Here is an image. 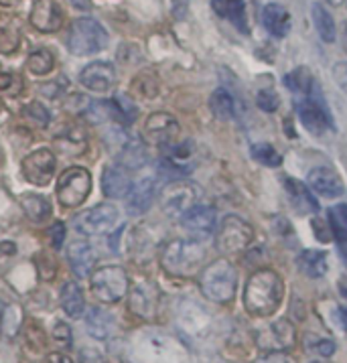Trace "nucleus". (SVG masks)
<instances>
[{"mask_svg":"<svg viewBox=\"0 0 347 363\" xmlns=\"http://www.w3.org/2000/svg\"><path fill=\"white\" fill-rule=\"evenodd\" d=\"M311 16H313V25L317 29L321 41L325 43H333L337 39V29H335V21H333L331 13L321 4V2H313L311 6Z\"/></svg>","mask_w":347,"mask_h":363,"instance_id":"27","label":"nucleus"},{"mask_svg":"<svg viewBox=\"0 0 347 363\" xmlns=\"http://www.w3.org/2000/svg\"><path fill=\"white\" fill-rule=\"evenodd\" d=\"M341 41H343V49H346L347 53V21L343 23V33H341Z\"/></svg>","mask_w":347,"mask_h":363,"instance_id":"52","label":"nucleus"},{"mask_svg":"<svg viewBox=\"0 0 347 363\" xmlns=\"http://www.w3.org/2000/svg\"><path fill=\"white\" fill-rule=\"evenodd\" d=\"M92 291L101 303H118L128 292V274L120 266H101L92 274Z\"/></svg>","mask_w":347,"mask_h":363,"instance_id":"6","label":"nucleus"},{"mask_svg":"<svg viewBox=\"0 0 347 363\" xmlns=\"http://www.w3.org/2000/svg\"><path fill=\"white\" fill-rule=\"evenodd\" d=\"M49 240L55 250H61L63 246V240H65V223L63 221H55L49 230Z\"/></svg>","mask_w":347,"mask_h":363,"instance_id":"42","label":"nucleus"},{"mask_svg":"<svg viewBox=\"0 0 347 363\" xmlns=\"http://www.w3.org/2000/svg\"><path fill=\"white\" fill-rule=\"evenodd\" d=\"M197 189L187 181H173L160 193V207L167 216H183L189 207L195 205Z\"/></svg>","mask_w":347,"mask_h":363,"instance_id":"10","label":"nucleus"},{"mask_svg":"<svg viewBox=\"0 0 347 363\" xmlns=\"http://www.w3.org/2000/svg\"><path fill=\"white\" fill-rule=\"evenodd\" d=\"M333 77H335V84L341 87L343 91L347 94V63L346 61H339L335 63L333 67Z\"/></svg>","mask_w":347,"mask_h":363,"instance_id":"43","label":"nucleus"},{"mask_svg":"<svg viewBox=\"0 0 347 363\" xmlns=\"http://www.w3.org/2000/svg\"><path fill=\"white\" fill-rule=\"evenodd\" d=\"M211 6H214L217 16L236 23L240 29H246L244 27V2L242 0H211Z\"/></svg>","mask_w":347,"mask_h":363,"instance_id":"30","label":"nucleus"},{"mask_svg":"<svg viewBox=\"0 0 347 363\" xmlns=\"http://www.w3.org/2000/svg\"><path fill=\"white\" fill-rule=\"evenodd\" d=\"M67 260H70L73 274L82 280V278H87L92 274L96 254H94L92 246L86 244V242H73L72 246L67 247Z\"/></svg>","mask_w":347,"mask_h":363,"instance_id":"22","label":"nucleus"},{"mask_svg":"<svg viewBox=\"0 0 347 363\" xmlns=\"http://www.w3.org/2000/svg\"><path fill=\"white\" fill-rule=\"evenodd\" d=\"M53 67H55V59L47 49H39L31 53V57L27 59V69L35 75H47Z\"/></svg>","mask_w":347,"mask_h":363,"instance_id":"37","label":"nucleus"},{"mask_svg":"<svg viewBox=\"0 0 347 363\" xmlns=\"http://www.w3.org/2000/svg\"><path fill=\"white\" fill-rule=\"evenodd\" d=\"M55 339H57L61 345H65V347H72V329H70V325H65V323H57V327H55Z\"/></svg>","mask_w":347,"mask_h":363,"instance_id":"44","label":"nucleus"},{"mask_svg":"<svg viewBox=\"0 0 347 363\" xmlns=\"http://www.w3.org/2000/svg\"><path fill=\"white\" fill-rule=\"evenodd\" d=\"M61 306L65 311V315L70 319H79L86 313V301H84V292L79 289L77 282H67L61 289Z\"/></svg>","mask_w":347,"mask_h":363,"instance_id":"25","label":"nucleus"},{"mask_svg":"<svg viewBox=\"0 0 347 363\" xmlns=\"http://www.w3.org/2000/svg\"><path fill=\"white\" fill-rule=\"evenodd\" d=\"M79 84L94 94H108L116 86V69L108 61H96L79 73Z\"/></svg>","mask_w":347,"mask_h":363,"instance_id":"12","label":"nucleus"},{"mask_svg":"<svg viewBox=\"0 0 347 363\" xmlns=\"http://www.w3.org/2000/svg\"><path fill=\"white\" fill-rule=\"evenodd\" d=\"M205 250L195 240H173L163 250V268L175 277H189L202 264Z\"/></svg>","mask_w":347,"mask_h":363,"instance_id":"3","label":"nucleus"},{"mask_svg":"<svg viewBox=\"0 0 347 363\" xmlns=\"http://www.w3.org/2000/svg\"><path fill=\"white\" fill-rule=\"evenodd\" d=\"M145 162L146 148L138 138H131V140H126V143L122 145L120 155H118V164H120V167H124L126 171H136V169L145 167Z\"/></svg>","mask_w":347,"mask_h":363,"instance_id":"26","label":"nucleus"},{"mask_svg":"<svg viewBox=\"0 0 347 363\" xmlns=\"http://www.w3.org/2000/svg\"><path fill=\"white\" fill-rule=\"evenodd\" d=\"M72 2H73V6H77V9H84V11L92 9L89 0H72Z\"/></svg>","mask_w":347,"mask_h":363,"instance_id":"50","label":"nucleus"},{"mask_svg":"<svg viewBox=\"0 0 347 363\" xmlns=\"http://www.w3.org/2000/svg\"><path fill=\"white\" fill-rule=\"evenodd\" d=\"M55 143L61 145V150L75 155V152H82L86 148V134L77 126H70V128L59 132L55 136Z\"/></svg>","mask_w":347,"mask_h":363,"instance_id":"31","label":"nucleus"},{"mask_svg":"<svg viewBox=\"0 0 347 363\" xmlns=\"http://www.w3.org/2000/svg\"><path fill=\"white\" fill-rule=\"evenodd\" d=\"M18 323H21V311L18 306H6L4 315H2V331L6 337H13L18 329Z\"/></svg>","mask_w":347,"mask_h":363,"instance_id":"40","label":"nucleus"},{"mask_svg":"<svg viewBox=\"0 0 347 363\" xmlns=\"http://www.w3.org/2000/svg\"><path fill=\"white\" fill-rule=\"evenodd\" d=\"M47 363H73L67 355H63V353H51L49 357H47Z\"/></svg>","mask_w":347,"mask_h":363,"instance_id":"48","label":"nucleus"},{"mask_svg":"<svg viewBox=\"0 0 347 363\" xmlns=\"http://www.w3.org/2000/svg\"><path fill=\"white\" fill-rule=\"evenodd\" d=\"M92 191V174L84 167H72L59 177L57 199L67 209L79 207Z\"/></svg>","mask_w":347,"mask_h":363,"instance_id":"7","label":"nucleus"},{"mask_svg":"<svg viewBox=\"0 0 347 363\" xmlns=\"http://www.w3.org/2000/svg\"><path fill=\"white\" fill-rule=\"evenodd\" d=\"M250 155L256 162H260L268 169H278L282 164V155L276 150L272 145H266V143H256V145L250 146Z\"/></svg>","mask_w":347,"mask_h":363,"instance_id":"32","label":"nucleus"},{"mask_svg":"<svg viewBox=\"0 0 347 363\" xmlns=\"http://www.w3.org/2000/svg\"><path fill=\"white\" fill-rule=\"evenodd\" d=\"M278 96H276L272 89H260L258 96H256V106L260 108L262 112H276L278 110Z\"/></svg>","mask_w":347,"mask_h":363,"instance_id":"41","label":"nucleus"},{"mask_svg":"<svg viewBox=\"0 0 347 363\" xmlns=\"http://www.w3.org/2000/svg\"><path fill=\"white\" fill-rule=\"evenodd\" d=\"M252 238H254V230L246 219L238 216H226L217 225L216 247L226 256L240 254L252 244Z\"/></svg>","mask_w":347,"mask_h":363,"instance_id":"5","label":"nucleus"},{"mask_svg":"<svg viewBox=\"0 0 347 363\" xmlns=\"http://www.w3.org/2000/svg\"><path fill=\"white\" fill-rule=\"evenodd\" d=\"M79 363H104V359H101V355L96 349H82Z\"/></svg>","mask_w":347,"mask_h":363,"instance_id":"46","label":"nucleus"},{"mask_svg":"<svg viewBox=\"0 0 347 363\" xmlns=\"http://www.w3.org/2000/svg\"><path fill=\"white\" fill-rule=\"evenodd\" d=\"M315 347H317V351L323 357H331L333 353H335V343H333L331 339H317Z\"/></svg>","mask_w":347,"mask_h":363,"instance_id":"45","label":"nucleus"},{"mask_svg":"<svg viewBox=\"0 0 347 363\" xmlns=\"http://www.w3.org/2000/svg\"><path fill=\"white\" fill-rule=\"evenodd\" d=\"M21 207H23L25 216L35 223H43L51 218V203H49V199H45L43 195H35V193L23 195Z\"/></svg>","mask_w":347,"mask_h":363,"instance_id":"28","label":"nucleus"},{"mask_svg":"<svg viewBox=\"0 0 347 363\" xmlns=\"http://www.w3.org/2000/svg\"><path fill=\"white\" fill-rule=\"evenodd\" d=\"M65 13L57 0H37L29 13L31 25L41 33H55L63 27Z\"/></svg>","mask_w":347,"mask_h":363,"instance_id":"13","label":"nucleus"},{"mask_svg":"<svg viewBox=\"0 0 347 363\" xmlns=\"http://www.w3.org/2000/svg\"><path fill=\"white\" fill-rule=\"evenodd\" d=\"M179 122L169 112H155L146 118L145 122V138L150 145L167 148L173 145L175 138L179 136Z\"/></svg>","mask_w":347,"mask_h":363,"instance_id":"11","label":"nucleus"},{"mask_svg":"<svg viewBox=\"0 0 347 363\" xmlns=\"http://www.w3.org/2000/svg\"><path fill=\"white\" fill-rule=\"evenodd\" d=\"M86 327L94 339H106L114 329V319L100 306H92L86 313Z\"/></svg>","mask_w":347,"mask_h":363,"instance_id":"24","label":"nucleus"},{"mask_svg":"<svg viewBox=\"0 0 347 363\" xmlns=\"http://www.w3.org/2000/svg\"><path fill=\"white\" fill-rule=\"evenodd\" d=\"M285 84H287V87H289L290 91H297V94H311L315 79H313V75H311V72H309L307 67H299V69H294V72H290L285 75Z\"/></svg>","mask_w":347,"mask_h":363,"instance_id":"34","label":"nucleus"},{"mask_svg":"<svg viewBox=\"0 0 347 363\" xmlns=\"http://www.w3.org/2000/svg\"><path fill=\"white\" fill-rule=\"evenodd\" d=\"M202 292L214 303H230L238 286V272L228 260L207 264L199 274Z\"/></svg>","mask_w":347,"mask_h":363,"instance_id":"2","label":"nucleus"},{"mask_svg":"<svg viewBox=\"0 0 347 363\" xmlns=\"http://www.w3.org/2000/svg\"><path fill=\"white\" fill-rule=\"evenodd\" d=\"M285 282L278 272L270 268H262L248 278L244 289V306L254 317H268L282 303Z\"/></svg>","mask_w":347,"mask_h":363,"instance_id":"1","label":"nucleus"},{"mask_svg":"<svg viewBox=\"0 0 347 363\" xmlns=\"http://www.w3.org/2000/svg\"><path fill=\"white\" fill-rule=\"evenodd\" d=\"M112 106H114L116 122H120V124H132L136 120V116H138L136 104L132 102L128 96H124V94H118L116 98H112Z\"/></svg>","mask_w":347,"mask_h":363,"instance_id":"35","label":"nucleus"},{"mask_svg":"<svg viewBox=\"0 0 347 363\" xmlns=\"http://www.w3.org/2000/svg\"><path fill=\"white\" fill-rule=\"evenodd\" d=\"M329 230H331V235L341 242V240H347V203L333 205L329 209Z\"/></svg>","mask_w":347,"mask_h":363,"instance_id":"33","label":"nucleus"},{"mask_svg":"<svg viewBox=\"0 0 347 363\" xmlns=\"http://www.w3.org/2000/svg\"><path fill=\"white\" fill-rule=\"evenodd\" d=\"M327 2H331L333 6H341V4H343L346 0H327Z\"/></svg>","mask_w":347,"mask_h":363,"instance_id":"54","label":"nucleus"},{"mask_svg":"<svg viewBox=\"0 0 347 363\" xmlns=\"http://www.w3.org/2000/svg\"><path fill=\"white\" fill-rule=\"evenodd\" d=\"M337 247H339V254H341V258H343V262H346L347 266V240L337 242Z\"/></svg>","mask_w":347,"mask_h":363,"instance_id":"49","label":"nucleus"},{"mask_svg":"<svg viewBox=\"0 0 347 363\" xmlns=\"http://www.w3.org/2000/svg\"><path fill=\"white\" fill-rule=\"evenodd\" d=\"M181 223L189 233H193L197 238H207L216 232V209L211 205H193L181 216Z\"/></svg>","mask_w":347,"mask_h":363,"instance_id":"14","label":"nucleus"},{"mask_svg":"<svg viewBox=\"0 0 347 363\" xmlns=\"http://www.w3.org/2000/svg\"><path fill=\"white\" fill-rule=\"evenodd\" d=\"M25 116L33 120L35 124H39L41 128L49 126V122H51V114L41 102H33L29 106H25Z\"/></svg>","mask_w":347,"mask_h":363,"instance_id":"38","label":"nucleus"},{"mask_svg":"<svg viewBox=\"0 0 347 363\" xmlns=\"http://www.w3.org/2000/svg\"><path fill=\"white\" fill-rule=\"evenodd\" d=\"M84 116H86L92 124H101V122H108V120H116L112 100L87 104L86 110H84Z\"/></svg>","mask_w":347,"mask_h":363,"instance_id":"36","label":"nucleus"},{"mask_svg":"<svg viewBox=\"0 0 347 363\" xmlns=\"http://www.w3.org/2000/svg\"><path fill=\"white\" fill-rule=\"evenodd\" d=\"M21 0H0V4L2 6H13V4H18Z\"/></svg>","mask_w":347,"mask_h":363,"instance_id":"53","label":"nucleus"},{"mask_svg":"<svg viewBox=\"0 0 347 363\" xmlns=\"http://www.w3.org/2000/svg\"><path fill=\"white\" fill-rule=\"evenodd\" d=\"M307 185L311 187L313 193H317L319 197H327V199H335L343 195V181L341 177L335 173L329 167H315L307 174Z\"/></svg>","mask_w":347,"mask_h":363,"instance_id":"16","label":"nucleus"},{"mask_svg":"<svg viewBox=\"0 0 347 363\" xmlns=\"http://www.w3.org/2000/svg\"><path fill=\"white\" fill-rule=\"evenodd\" d=\"M108 45V33L96 18H75L67 33V49L77 57H87L100 53Z\"/></svg>","mask_w":347,"mask_h":363,"instance_id":"4","label":"nucleus"},{"mask_svg":"<svg viewBox=\"0 0 347 363\" xmlns=\"http://www.w3.org/2000/svg\"><path fill=\"white\" fill-rule=\"evenodd\" d=\"M311 363H333V362H325V359H315V362Z\"/></svg>","mask_w":347,"mask_h":363,"instance_id":"55","label":"nucleus"},{"mask_svg":"<svg viewBox=\"0 0 347 363\" xmlns=\"http://www.w3.org/2000/svg\"><path fill=\"white\" fill-rule=\"evenodd\" d=\"M134 87L138 89L141 96H145L146 100H153L159 96V82L153 75H141L138 79H134Z\"/></svg>","mask_w":347,"mask_h":363,"instance_id":"39","label":"nucleus"},{"mask_svg":"<svg viewBox=\"0 0 347 363\" xmlns=\"http://www.w3.org/2000/svg\"><path fill=\"white\" fill-rule=\"evenodd\" d=\"M126 230V225H118L114 232L110 233V238H108V247H110V252H118V246H120V238H122V233Z\"/></svg>","mask_w":347,"mask_h":363,"instance_id":"47","label":"nucleus"},{"mask_svg":"<svg viewBox=\"0 0 347 363\" xmlns=\"http://www.w3.org/2000/svg\"><path fill=\"white\" fill-rule=\"evenodd\" d=\"M128 173L131 171H126L118 162L116 164H108L104 169V174H101V191H104V195L110 197V199H122V197H126L132 187L131 174Z\"/></svg>","mask_w":347,"mask_h":363,"instance_id":"19","label":"nucleus"},{"mask_svg":"<svg viewBox=\"0 0 347 363\" xmlns=\"http://www.w3.org/2000/svg\"><path fill=\"white\" fill-rule=\"evenodd\" d=\"M285 189H287V195H289L290 203L294 209H299L303 216H309V213H317L319 203L315 199V193L311 191V187L303 183V181H297L292 177H287L285 179Z\"/></svg>","mask_w":347,"mask_h":363,"instance_id":"20","label":"nucleus"},{"mask_svg":"<svg viewBox=\"0 0 347 363\" xmlns=\"http://www.w3.org/2000/svg\"><path fill=\"white\" fill-rule=\"evenodd\" d=\"M155 179L153 177H141L136 183H132L131 191L126 195V211L131 216H143L150 209L155 201Z\"/></svg>","mask_w":347,"mask_h":363,"instance_id":"18","label":"nucleus"},{"mask_svg":"<svg viewBox=\"0 0 347 363\" xmlns=\"http://www.w3.org/2000/svg\"><path fill=\"white\" fill-rule=\"evenodd\" d=\"M209 110H211V114L217 118V120H221V122H228L233 118L236 114V106H233V98H231L230 94L224 89V87H219L216 89L214 94H211V100H209Z\"/></svg>","mask_w":347,"mask_h":363,"instance_id":"29","label":"nucleus"},{"mask_svg":"<svg viewBox=\"0 0 347 363\" xmlns=\"http://www.w3.org/2000/svg\"><path fill=\"white\" fill-rule=\"evenodd\" d=\"M120 221V211L112 203H100L84 213H79L73 225L75 232L84 235H104V233L114 232Z\"/></svg>","mask_w":347,"mask_h":363,"instance_id":"8","label":"nucleus"},{"mask_svg":"<svg viewBox=\"0 0 347 363\" xmlns=\"http://www.w3.org/2000/svg\"><path fill=\"white\" fill-rule=\"evenodd\" d=\"M262 25L276 39H285L290 33V15L282 4L270 2L262 9Z\"/></svg>","mask_w":347,"mask_h":363,"instance_id":"21","label":"nucleus"},{"mask_svg":"<svg viewBox=\"0 0 347 363\" xmlns=\"http://www.w3.org/2000/svg\"><path fill=\"white\" fill-rule=\"evenodd\" d=\"M339 320H341V327L347 331V306L346 308H339Z\"/></svg>","mask_w":347,"mask_h":363,"instance_id":"51","label":"nucleus"},{"mask_svg":"<svg viewBox=\"0 0 347 363\" xmlns=\"http://www.w3.org/2000/svg\"><path fill=\"white\" fill-rule=\"evenodd\" d=\"M55 167H57L55 155L49 148H37L35 152H31L29 157H25L21 169H23V177L29 181L31 185L45 187L53 179Z\"/></svg>","mask_w":347,"mask_h":363,"instance_id":"9","label":"nucleus"},{"mask_svg":"<svg viewBox=\"0 0 347 363\" xmlns=\"http://www.w3.org/2000/svg\"><path fill=\"white\" fill-rule=\"evenodd\" d=\"M297 266L309 278H323L327 274V254L323 250H304L297 258Z\"/></svg>","mask_w":347,"mask_h":363,"instance_id":"23","label":"nucleus"},{"mask_svg":"<svg viewBox=\"0 0 347 363\" xmlns=\"http://www.w3.org/2000/svg\"><path fill=\"white\" fill-rule=\"evenodd\" d=\"M294 327L287 319L275 320L258 333V345L268 351H285L294 345Z\"/></svg>","mask_w":347,"mask_h":363,"instance_id":"17","label":"nucleus"},{"mask_svg":"<svg viewBox=\"0 0 347 363\" xmlns=\"http://www.w3.org/2000/svg\"><path fill=\"white\" fill-rule=\"evenodd\" d=\"M297 108V114H299V120L303 124L307 130L311 132L313 136H323L325 132L329 130L331 126V116L325 108H321L315 100L311 98H303L299 102L294 104Z\"/></svg>","mask_w":347,"mask_h":363,"instance_id":"15","label":"nucleus"}]
</instances>
